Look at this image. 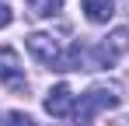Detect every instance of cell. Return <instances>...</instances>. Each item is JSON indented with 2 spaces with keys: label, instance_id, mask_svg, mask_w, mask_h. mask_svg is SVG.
<instances>
[{
  "label": "cell",
  "instance_id": "1",
  "mask_svg": "<svg viewBox=\"0 0 129 126\" xmlns=\"http://www.w3.org/2000/svg\"><path fill=\"white\" fill-rule=\"evenodd\" d=\"M115 105H119V91H112V88H91L87 95H80V102H77V109H73L77 126H91L98 112L115 109Z\"/></svg>",
  "mask_w": 129,
  "mask_h": 126
},
{
  "label": "cell",
  "instance_id": "2",
  "mask_svg": "<svg viewBox=\"0 0 129 126\" xmlns=\"http://www.w3.org/2000/svg\"><path fill=\"white\" fill-rule=\"evenodd\" d=\"M126 49H129V28H115V32L94 49V70H98V67H112V63H119Z\"/></svg>",
  "mask_w": 129,
  "mask_h": 126
},
{
  "label": "cell",
  "instance_id": "3",
  "mask_svg": "<svg viewBox=\"0 0 129 126\" xmlns=\"http://www.w3.org/2000/svg\"><path fill=\"white\" fill-rule=\"evenodd\" d=\"M24 46H28V53L39 63H45V67H56V63H59V42L52 39V35H45V32H31V35L24 39Z\"/></svg>",
  "mask_w": 129,
  "mask_h": 126
},
{
  "label": "cell",
  "instance_id": "4",
  "mask_svg": "<svg viewBox=\"0 0 129 126\" xmlns=\"http://www.w3.org/2000/svg\"><path fill=\"white\" fill-rule=\"evenodd\" d=\"M0 81L7 84V88H14V91H21L24 88V67L18 60V53L14 49H0Z\"/></svg>",
  "mask_w": 129,
  "mask_h": 126
},
{
  "label": "cell",
  "instance_id": "5",
  "mask_svg": "<svg viewBox=\"0 0 129 126\" xmlns=\"http://www.w3.org/2000/svg\"><path fill=\"white\" fill-rule=\"evenodd\" d=\"M70 105H73V91H70L66 84H56V88L45 95V112L56 116V119H63L66 112H70Z\"/></svg>",
  "mask_w": 129,
  "mask_h": 126
},
{
  "label": "cell",
  "instance_id": "6",
  "mask_svg": "<svg viewBox=\"0 0 129 126\" xmlns=\"http://www.w3.org/2000/svg\"><path fill=\"white\" fill-rule=\"evenodd\" d=\"M84 14H87V21L101 25L115 14V0H84Z\"/></svg>",
  "mask_w": 129,
  "mask_h": 126
},
{
  "label": "cell",
  "instance_id": "7",
  "mask_svg": "<svg viewBox=\"0 0 129 126\" xmlns=\"http://www.w3.org/2000/svg\"><path fill=\"white\" fill-rule=\"evenodd\" d=\"M63 7V0H28V11L35 14V18H49V14H56Z\"/></svg>",
  "mask_w": 129,
  "mask_h": 126
},
{
  "label": "cell",
  "instance_id": "8",
  "mask_svg": "<svg viewBox=\"0 0 129 126\" xmlns=\"http://www.w3.org/2000/svg\"><path fill=\"white\" fill-rule=\"evenodd\" d=\"M0 126H31V116H24V112H7Z\"/></svg>",
  "mask_w": 129,
  "mask_h": 126
},
{
  "label": "cell",
  "instance_id": "9",
  "mask_svg": "<svg viewBox=\"0 0 129 126\" xmlns=\"http://www.w3.org/2000/svg\"><path fill=\"white\" fill-rule=\"evenodd\" d=\"M11 18H14V14H11V7L0 0V28H7V25H11Z\"/></svg>",
  "mask_w": 129,
  "mask_h": 126
}]
</instances>
